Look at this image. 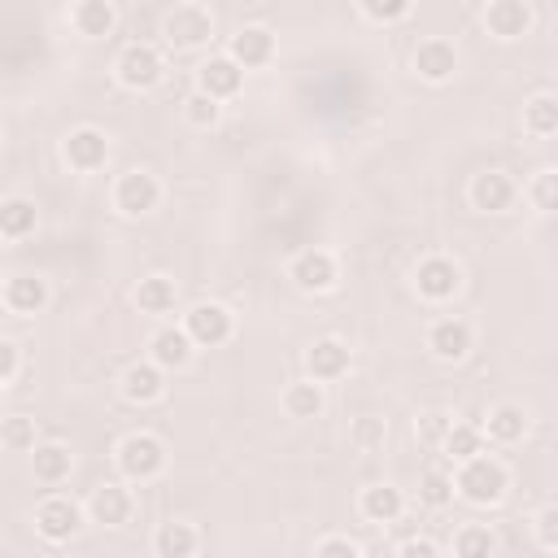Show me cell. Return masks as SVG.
I'll return each mask as SVG.
<instances>
[{"label": "cell", "mask_w": 558, "mask_h": 558, "mask_svg": "<svg viewBox=\"0 0 558 558\" xmlns=\"http://www.w3.org/2000/svg\"><path fill=\"white\" fill-rule=\"evenodd\" d=\"M506 488H510L506 466L497 458H484V453H475L471 462H462V471L453 475V493L462 501H471V506H497L506 497Z\"/></svg>", "instance_id": "obj_1"}, {"label": "cell", "mask_w": 558, "mask_h": 558, "mask_svg": "<svg viewBox=\"0 0 558 558\" xmlns=\"http://www.w3.org/2000/svg\"><path fill=\"white\" fill-rule=\"evenodd\" d=\"M118 471L131 480V484H148L166 471V445L148 432H131L122 445H118Z\"/></svg>", "instance_id": "obj_2"}, {"label": "cell", "mask_w": 558, "mask_h": 558, "mask_svg": "<svg viewBox=\"0 0 558 558\" xmlns=\"http://www.w3.org/2000/svg\"><path fill=\"white\" fill-rule=\"evenodd\" d=\"M113 70H118V83H122V87H131V92H148V87L161 83L166 61H161V52H157L153 44H140V39H135V44H126V48L118 52Z\"/></svg>", "instance_id": "obj_3"}, {"label": "cell", "mask_w": 558, "mask_h": 558, "mask_svg": "<svg viewBox=\"0 0 558 558\" xmlns=\"http://www.w3.org/2000/svg\"><path fill=\"white\" fill-rule=\"evenodd\" d=\"M231 310L227 305H218V301H196L187 314H183V336L192 340V349L201 344V349H218V344H227L231 340Z\"/></svg>", "instance_id": "obj_4"}, {"label": "cell", "mask_w": 558, "mask_h": 558, "mask_svg": "<svg viewBox=\"0 0 558 558\" xmlns=\"http://www.w3.org/2000/svg\"><path fill=\"white\" fill-rule=\"evenodd\" d=\"M161 35H166L170 48H196L214 35V17H209L205 4H174L161 22Z\"/></svg>", "instance_id": "obj_5"}, {"label": "cell", "mask_w": 558, "mask_h": 558, "mask_svg": "<svg viewBox=\"0 0 558 558\" xmlns=\"http://www.w3.org/2000/svg\"><path fill=\"white\" fill-rule=\"evenodd\" d=\"M78 527H83V506L78 501H70V497H44L39 506H35V532L44 536V541H52V545H61V541H70V536H78Z\"/></svg>", "instance_id": "obj_6"}, {"label": "cell", "mask_w": 558, "mask_h": 558, "mask_svg": "<svg viewBox=\"0 0 558 558\" xmlns=\"http://www.w3.org/2000/svg\"><path fill=\"white\" fill-rule=\"evenodd\" d=\"M157 201H161V183H157L148 170H126V174L113 183V205H118V214H126V218L153 214Z\"/></svg>", "instance_id": "obj_7"}, {"label": "cell", "mask_w": 558, "mask_h": 558, "mask_svg": "<svg viewBox=\"0 0 558 558\" xmlns=\"http://www.w3.org/2000/svg\"><path fill=\"white\" fill-rule=\"evenodd\" d=\"M288 275H292V283L301 292H327L336 283V257L327 248H305V253L292 257Z\"/></svg>", "instance_id": "obj_8"}, {"label": "cell", "mask_w": 558, "mask_h": 558, "mask_svg": "<svg viewBox=\"0 0 558 558\" xmlns=\"http://www.w3.org/2000/svg\"><path fill=\"white\" fill-rule=\"evenodd\" d=\"M453 70H458V48L449 39H440V35L418 39V48H414V74L418 78L445 83V78H453Z\"/></svg>", "instance_id": "obj_9"}, {"label": "cell", "mask_w": 558, "mask_h": 558, "mask_svg": "<svg viewBox=\"0 0 558 558\" xmlns=\"http://www.w3.org/2000/svg\"><path fill=\"white\" fill-rule=\"evenodd\" d=\"M65 161L74 166V170H83V174H92V170H100L105 161H109V140H105V131H96V126H78V131H70L65 135Z\"/></svg>", "instance_id": "obj_10"}, {"label": "cell", "mask_w": 558, "mask_h": 558, "mask_svg": "<svg viewBox=\"0 0 558 558\" xmlns=\"http://www.w3.org/2000/svg\"><path fill=\"white\" fill-rule=\"evenodd\" d=\"M458 283H462V275L449 257H423L414 270V288L423 301H449L458 292Z\"/></svg>", "instance_id": "obj_11"}, {"label": "cell", "mask_w": 558, "mask_h": 558, "mask_svg": "<svg viewBox=\"0 0 558 558\" xmlns=\"http://www.w3.org/2000/svg\"><path fill=\"white\" fill-rule=\"evenodd\" d=\"M305 371H310L314 384H331V379H340V375L349 371V344L336 340V336L314 340V344L305 349Z\"/></svg>", "instance_id": "obj_12"}, {"label": "cell", "mask_w": 558, "mask_h": 558, "mask_svg": "<svg viewBox=\"0 0 558 558\" xmlns=\"http://www.w3.org/2000/svg\"><path fill=\"white\" fill-rule=\"evenodd\" d=\"M244 83V70L231 61V57H209L201 70H196V92L209 96V100H227L235 96Z\"/></svg>", "instance_id": "obj_13"}, {"label": "cell", "mask_w": 558, "mask_h": 558, "mask_svg": "<svg viewBox=\"0 0 558 558\" xmlns=\"http://www.w3.org/2000/svg\"><path fill=\"white\" fill-rule=\"evenodd\" d=\"M131 510H135V501H131V488H126V484H100V488H92V497H87L92 523H105V527L126 523Z\"/></svg>", "instance_id": "obj_14"}, {"label": "cell", "mask_w": 558, "mask_h": 558, "mask_svg": "<svg viewBox=\"0 0 558 558\" xmlns=\"http://www.w3.org/2000/svg\"><path fill=\"white\" fill-rule=\"evenodd\" d=\"M484 26H488V35H497V39H519V35H527V26H532V4H527V0H493V4L484 9Z\"/></svg>", "instance_id": "obj_15"}, {"label": "cell", "mask_w": 558, "mask_h": 558, "mask_svg": "<svg viewBox=\"0 0 558 558\" xmlns=\"http://www.w3.org/2000/svg\"><path fill=\"white\" fill-rule=\"evenodd\" d=\"M240 70H257V65H266L270 57H275V35L266 31V26H240L235 35H231V52H227Z\"/></svg>", "instance_id": "obj_16"}, {"label": "cell", "mask_w": 558, "mask_h": 558, "mask_svg": "<svg viewBox=\"0 0 558 558\" xmlns=\"http://www.w3.org/2000/svg\"><path fill=\"white\" fill-rule=\"evenodd\" d=\"M471 205H475L480 214H506V209L514 205V183H510V174H501V170L475 174V179H471Z\"/></svg>", "instance_id": "obj_17"}, {"label": "cell", "mask_w": 558, "mask_h": 558, "mask_svg": "<svg viewBox=\"0 0 558 558\" xmlns=\"http://www.w3.org/2000/svg\"><path fill=\"white\" fill-rule=\"evenodd\" d=\"M427 349L440 357V362H462L471 353V327L462 318H440L432 323L427 331Z\"/></svg>", "instance_id": "obj_18"}, {"label": "cell", "mask_w": 558, "mask_h": 558, "mask_svg": "<svg viewBox=\"0 0 558 558\" xmlns=\"http://www.w3.org/2000/svg\"><path fill=\"white\" fill-rule=\"evenodd\" d=\"M148 362L157 371H183L192 362V340L183 336V327H161L153 340H148Z\"/></svg>", "instance_id": "obj_19"}, {"label": "cell", "mask_w": 558, "mask_h": 558, "mask_svg": "<svg viewBox=\"0 0 558 558\" xmlns=\"http://www.w3.org/2000/svg\"><path fill=\"white\" fill-rule=\"evenodd\" d=\"M4 305L13 314H39L48 305V283L39 275H13L4 283Z\"/></svg>", "instance_id": "obj_20"}, {"label": "cell", "mask_w": 558, "mask_h": 558, "mask_svg": "<svg viewBox=\"0 0 558 558\" xmlns=\"http://www.w3.org/2000/svg\"><path fill=\"white\" fill-rule=\"evenodd\" d=\"M161 392H166V379H161V371H157L153 362L126 366V375H122V397H126V401L148 405V401H157Z\"/></svg>", "instance_id": "obj_21"}, {"label": "cell", "mask_w": 558, "mask_h": 558, "mask_svg": "<svg viewBox=\"0 0 558 558\" xmlns=\"http://www.w3.org/2000/svg\"><path fill=\"white\" fill-rule=\"evenodd\" d=\"M357 506H362V514L371 523H397L401 510H405V497L392 484H371V488H362V501Z\"/></svg>", "instance_id": "obj_22"}, {"label": "cell", "mask_w": 558, "mask_h": 558, "mask_svg": "<svg viewBox=\"0 0 558 558\" xmlns=\"http://www.w3.org/2000/svg\"><path fill=\"white\" fill-rule=\"evenodd\" d=\"M196 545H201L196 527H192V523H179V519H170V523H161V527L153 532V549H157V558H192Z\"/></svg>", "instance_id": "obj_23"}, {"label": "cell", "mask_w": 558, "mask_h": 558, "mask_svg": "<svg viewBox=\"0 0 558 558\" xmlns=\"http://www.w3.org/2000/svg\"><path fill=\"white\" fill-rule=\"evenodd\" d=\"M31 466H35V480L61 484V480L70 475V466H74V453H70L65 445L48 440V445H35V449H31Z\"/></svg>", "instance_id": "obj_24"}, {"label": "cell", "mask_w": 558, "mask_h": 558, "mask_svg": "<svg viewBox=\"0 0 558 558\" xmlns=\"http://www.w3.org/2000/svg\"><path fill=\"white\" fill-rule=\"evenodd\" d=\"M70 22H74V31L78 35H109L113 31V22H118V9L109 4V0H83V4H74L70 9Z\"/></svg>", "instance_id": "obj_25"}, {"label": "cell", "mask_w": 558, "mask_h": 558, "mask_svg": "<svg viewBox=\"0 0 558 558\" xmlns=\"http://www.w3.org/2000/svg\"><path fill=\"white\" fill-rule=\"evenodd\" d=\"M488 440H497V445H514V440H523V432H527V414L519 410V405H493L488 410V423L480 427Z\"/></svg>", "instance_id": "obj_26"}, {"label": "cell", "mask_w": 558, "mask_h": 558, "mask_svg": "<svg viewBox=\"0 0 558 558\" xmlns=\"http://www.w3.org/2000/svg\"><path fill=\"white\" fill-rule=\"evenodd\" d=\"M35 222H39L35 201H26V196L0 201V235H4V240H26V235L35 231Z\"/></svg>", "instance_id": "obj_27"}, {"label": "cell", "mask_w": 558, "mask_h": 558, "mask_svg": "<svg viewBox=\"0 0 558 558\" xmlns=\"http://www.w3.org/2000/svg\"><path fill=\"white\" fill-rule=\"evenodd\" d=\"M174 301H179V288H174V279H166V275H148V279H140V288H135V305H140L144 314H170Z\"/></svg>", "instance_id": "obj_28"}, {"label": "cell", "mask_w": 558, "mask_h": 558, "mask_svg": "<svg viewBox=\"0 0 558 558\" xmlns=\"http://www.w3.org/2000/svg\"><path fill=\"white\" fill-rule=\"evenodd\" d=\"M523 126L536 135V140H549L558 131V96L554 92H541L523 105Z\"/></svg>", "instance_id": "obj_29"}, {"label": "cell", "mask_w": 558, "mask_h": 558, "mask_svg": "<svg viewBox=\"0 0 558 558\" xmlns=\"http://www.w3.org/2000/svg\"><path fill=\"white\" fill-rule=\"evenodd\" d=\"M283 410H288L292 418H314V414H323V384H314V379L288 384V388H283Z\"/></svg>", "instance_id": "obj_30"}, {"label": "cell", "mask_w": 558, "mask_h": 558, "mask_svg": "<svg viewBox=\"0 0 558 558\" xmlns=\"http://www.w3.org/2000/svg\"><path fill=\"white\" fill-rule=\"evenodd\" d=\"M440 449L453 458V462H471L475 453H484V432L475 423H453L449 436L440 440Z\"/></svg>", "instance_id": "obj_31"}, {"label": "cell", "mask_w": 558, "mask_h": 558, "mask_svg": "<svg viewBox=\"0 0 558 558\" xmlns=\"http://www.w3.org/2000/svg\"><path fill=\"white\" fill-rule=\"evenodd\" d=\"M493 549H497V541H493V532L480 527V523H466V527H458V536H453V554H458V558H493Z\"/></svg>", "instance_id": "obj_32"}, {"label": "cell", "mask_w": 558, "mask_h": 558, "mask_svg": "<svg viewBox=\"0 0 558 558\" xmlns=\"http://www.w3.org/2000/svg\"><path fill=\"white\" fill-rule=\"evenodd\" d=\"M418 501L432 506V510L449 506V501H453V480H449L445 471H423V480H418Z\"/></svg>", "instance_id": "obj_33"}, {"label": "cell", "mask_w": 558, "mask_h": 558, "mask_svg": "<svg viewBox=\"0 0 558 558\" xmlns=\"http://www.w3.org/2000/svg\"><path fill=\"white\" fill-rule=\"evenodd\" d=\"M0 440L9 449H35V418H26V414L0 418Z\"/></svg>", "instance_id": "obj_34"}, {"label": "cell", "mask_w": 558, "mask_h": 558, "mask_svg": "<svg viewBox=\"0 0 558 558\" xmlns=\"http://www.w3.org/2000/svg\"><path fill=\"white\" fill-rule=\"evenodd\" d=\"M183 113H187V122H192V126H214V122H218V113H222V105H218V100H209V96H201V92H192V96L183 100Z\"/></svg>", "instance_id": "obj_35"}, {"label": "cell", "mask_w": 558, "mask_h": 558, "mask_svg": "<svg viewBox=\"0 0 558 558\" xmlns=\"http://www.w3.org/2000/svg\"><path fill=\"white\" fill-rule=\"evenodd\" d=\"M410 0H392V4H375V0H362L357 4V13L366 17V22H401V17H410Z\"/></svg>", "instance_id": "obj_36"}, {"label": "cell", "mask_w": 558, "mask_h": 558, "mask_svg": "<svg viewBox=\"0 0 558 558\" xmlns=\"http://www.w3.org/2000/svg\"><path fill=\"white\" fill-rule=\"evenodd\" d=\"M449 427H453V418L449 414H440V410H427V414H418V440L423 445H440L445 436H449Z\"/></svg>", "instance_id": "obj_37"}, {"label": "cell", "mask_w": 558, "mask_h": 558, "mask_svg": "<svg viewBox=\"0 0 558 558\" xmlns=\"http://www.w3.org/2000/svg\"><path fill=\"white\" fill-rule=\"evenodd\" d=\"M532 205L545 209V214L558 205V174H554V170H541V174H536V183H532Z\"/></svg>", "instance_id": "obj_38"}, {"label": "cell", "mask_w": 558, "mask_h": 558, "mask_svg": "<svg viewBox=\"0 0 558 558\" xmlns=\"http://www.w3.org/2000/svg\"><path fill=\"white\" fill-rule=\"evenodd\" d=\"M536 541L541 549H558V506H545L536 514Z\"/></svg>", "instance_id": "obj_39"}, {"label": "cell", "mask_w": 558, "mask_h": 558, "mask_svg": "<svg viewBox=\"0 0 558 558\" xmlns=\"http://www.w3.org/2000/svg\"><path fill=\"white\" fill-rule=\"evenodd\" d=\"M314 558H362V549L349 536H327V541H318Z\"/></svg>", "instance_id": "obj_40"}, {"label": "cell", "mask_w": 558, "mask_h": 558, "mask_svg": "<svg viewBox=\"0 0 558 558\" xmlns=\"http://www.w3.org/2000/svg\"><path fill=\"white\" fill-rule=\"evenodd\" d=\"M353 440L357 445H384V423L379 418H357L353 423Z\"/></svg>", "instance_id": "obj_41"}, {"label": "cell", "mask_w": 558, "mask_h": 558, "mask_svg": "<svg viewBox=\"0 0 558 558\" xmlns=\"http://www.w3.org/2000/svg\"><path fill=\"white\" fill-rule=\"evenodd\" d=\"M397 558H440V549H436L427 536H410V541L397 549Z\"/></svg>", "instance_id": "obj_42"}, {"label": "cell", "mask_w": 558, "mask_h": 558, "mask_svg": "<svg viewBox=\"0 0 558 558\" xmlns=\"http://www.w3.org/2000/svg\"><path fill=\"white\" fill-rule=\"evenodd\" d=\"M13 375H17V349H13L9 340H0V388H4Z\"/></svg>", "instance_id": "obj_43"}, {"label": "cell", "mask_w": 558, "mask_h": 558, "mask_svg": "<svg viewBox=\"0 0 558 558\" xmlns=\"http://www.w3.org/2000/svg\"><path fill=\"white\" fill-rule=\"evenodd\" d=\"M0 144H4V135H0Z\"/></svg>", "instance_id": "obj_44"}]
</instances>
